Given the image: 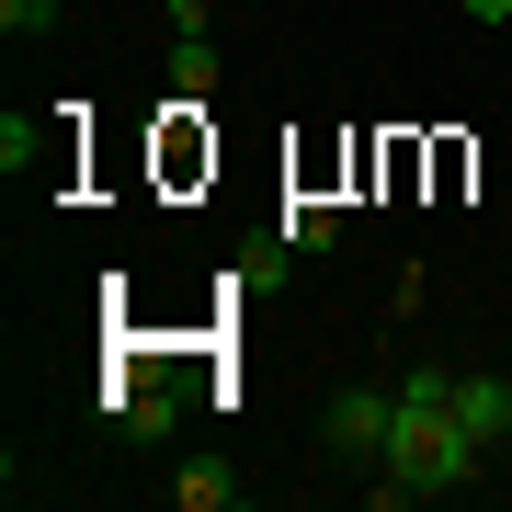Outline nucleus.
Returning <instances> with one entry per match:
<instances>
[{"instance_id":"nucleus-1","label":"nucleus","mask_w":512,"mask_h":512,"mask_svg":"<svg viewBox=\"0 0 512 512\" xmlns=\"http://www.w3.org/2000/svg\"><path fill=\"white\" fill-rule=\"evenodd\" d=\"M399 399H387V444H376V501H456L478 467H490V444L467 433L456 410V365H410L387 376Z\"/></svg>"},{"instance_id":"nucleus-2","label":"nucleus","mask_w":512,"mask_h":512,"mask_svg":"<svg viewBox=\"0 0 512 512\" xmlns=\"http://www.w3.org/2000/svg\"><path fill=\"white\" fill-rule=\"evenodd\" d=\"M387 399H399V387H342V399L319 410V444H330V456H353V467H376V444H387Z\"/></svg>"},{"instance_id":"nucleus-3","label":"nucleus","mask_w":512,"mask_h":512,"mask_svg":"<svg viewBox=\"0 0 512 512\" xmlns=\"http://www.w3.org/2000/svg\"><path fill=\"white\" fill-rule=\"evenodd\" d=\"M171 421H183L171 387H103V433L114 444H171Z\"/></svg>"},{"instance_id":"nucleus-4","label":"nucleus","mask_w":512,"mask_h":512,"mask_svg":"<svg viewBox=\"0 0 512 512\" xmlns=\"http://www.w3.org/2000/svg\"><path fill=\"white\" fill-rule=\"evenodd\" d=\"M171 512H239V467L228 456H171Z\"/></svg>"},{"instance_id":"nucleus-5","label":"nucleus","mask_w":512,"mask_h":512,"mask_svg":"<svg viewBox=\"0 0 512 512\" xmlns=\"http://www.w3.org/2000/svg\"><path fill=\"white\" fill-rule=\"evenodd\" d=\"M171 103H205V92H217V35H171Z\"/></svg>"},{"instance_id":"nucleus-6","label":"nucleus","mask_w":512,"mask_h":512,"mask_svg":"<svg viewBox=\"0 0 512 512\" xmlns=\"http://www.w3.org/2000/svg\"><path fill=\"white\" fill-rule=\"evenodd\" d=\"M330 239H342V205H319V194H296V205H285V251L308 262V251H330Z\"/></svg>"},{"instance_id":"nucleus-7","label":"nucleus","mask_w":512,"mask_h":512,"mask_svg":"<svg viewBox=\"0 0 512 512\" xmlns=\"http://www.w3.org/2000/svg\"><path fill=\"white\" fill-rule=\"evenodd\" d=\"M0 35H57V0H0Z\"/></svg>"},{"instance_id":"nucleus-8","label":"nucleus","mask_w":512,"mask_h":512,"mask_svg":"<svg viewBox=\"0 0 512 512\" xmlns=\"http://www.w3.org/2000/svg\"><path fill=\"white\" fill-rule=\"evenodd\" d=\"M456 12H467V23H512V0H456Z\"/></svg>"}]
</instances>
